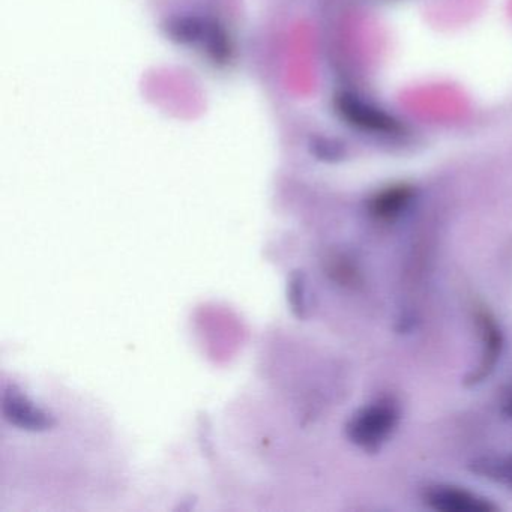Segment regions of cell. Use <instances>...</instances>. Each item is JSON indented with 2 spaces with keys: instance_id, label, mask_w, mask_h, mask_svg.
<instances>
[{
  "instance_id": "3",
  "label": "cell",
  "mask_w": 512,
  "mask_h": 512,
  "mask_svg": "<svg viewBox=\"0 0 512 512\" xmlns=\"http://www.w3.org/2000/svg\"><path fill=\"white\" fill-rule=\"evenodd\" d=\"M340 110L350 124L362 130L380 134L400 133V124L392 116L386 115L382 110L356 97H349V95L341 97Z\"/></svg>"
},
{
  "instance_id": "4",
  "label": "cell",
  "mask_w": 512,
  "mask_h": 512,
  "mask_svg": "<svg viewBox=\"0 0 512 512\" xmlns=\"http://www.w3.org/2000/svg\"><path fill=\"white\" fill-rule=\"evenodd\" d=\"M428 505L440 512H493L494 506L482 497L455 487H434L428 490Z\"/></svg>"
},
{
  "instance_id": "7",
  "label": "cell",
  "mask_w": 512,
  "mask_h": 512,
  "mask_svg": "<svg viewBox=\"0 0 512 512\" xmlns=\"http://www.w3.org/2000/svg\"><path fill=\"white\" fill-rule=\"evenodd\" d=\"M481 322L482 326H484L485 349H487V352H485L484 362H482L481 371H479L476 379L484 377L491 370L494 362H496L497 355H499L500 343H502L500 341V332L497 331L496 325H494L493 320L487 314H482Z\"/></svg>"
},
{
  "instance_id": "5",
  "label": "cell",
  "mask_w": 512,
  "mask_h": 512,
  "mask_svg": "<svg viewBox=\"0 0 512 512\" xmlns=\"http://www.w3.org/2000/svg\"><path fill=\"white\" fill-rule=\"evenodd\" d=\"M412 191L409 187H392L382 191L371 202V214L379 220H394L409 205Z\"/></svg>"
},
{
  "instance_id": "1",
  "label": "cell",
  "mask_w": 512,
  "mask_h": 512,
  "mask_svg": "<svg viewBox=\"0 0 512 512\" xmlns=\"http://www.w3.org/2000/svg\"><path fill=\"white\" fill-rule=\"evenodd\" d=\"M397 419V407L391 401H379L353 416L347 425V436L361 448L374 451L394 430Z\"/></svg>"
},
{
  "instance_id": "2",
  "label": "cell",
  "mask_w": 512,
  "mask_h": 512,
  "mask_svg": "<svg viewBox=\"0 0 512 512\" xmlns=\"http://www.w3.org/2000/svg\"><path fill=\"white\" fill-rule=\"evenodd\" d=\"M2 412L10 424L28 431L50 430L55 418L35 406L16 385H8L2 395Z\"/></svg>"
},
{
  "instance_id": "8",
  "label": "cell",
  "mask_w": 512,
  "mask_h": 512,
  "mask_svg": "<svg viewBox=\"0 0 512 512\" xmlns=\"http://www.w3.org/2000/svg\"><path fill=\"white\" fill-rule=\"evenodd\" d=\"M289 299L296 316L304 317L305 310H307V305H305V283L304 275L299 274V272L293 274L292 280H290Z\"/></svg>"
},
{
  "instance_id": "9",
  "label": "cell",
  "mask_w": 512,
  "mask_h": 512,
  "mask_svg": "<svg viewBox=\"0 0 512 512\" xmlns=\"http://www.w3.org/2000/svg\"><path fill=\"white\" fill-rule=\"evenodd\" d=\"M505 412L506 415H509L512 418V389L511 392H509L508 398H506L505 401Z\"/></svg>"
},
{
  "instance_id": "6",
  "label": "cell",
  "mask_w": 512,
  "mask_h": 512,
  "mask_svg": "<svg viewBox=\"0 0 512 512\" xmlns=\"http://www.w3.org/2000/svg\"><path fill=\"white\" fill-rule=\"evenodd\" d=\"M475 472L512 487V457H488L476 461Z\"/></svg>"
}]
</instances>
